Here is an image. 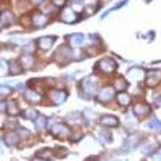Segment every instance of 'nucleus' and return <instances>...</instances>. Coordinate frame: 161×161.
I'll return each mask as SVG.
<instances>
[{
	"instance_id": "obj_13",
	"label": "nucleus",
	"mask_w": 161,
	"mask_h": 161,
	"mask_svg": "<svg viewBox=\"0 0 161 161\" xmlns=\"http://www.w3.org/2000/svg\"><path fill=\"white\" fill-rule=\"evenodd\" d=\"M68 40L71 42V45H74V47H80V45H84L86 37H84L82 34H73V36L68 37Z\"/></svg>"
},
{
	"instance_id": "obj_9",
	"label": "nucleus",
	"mask_w": 161,
	"mask_h": 161,
	"mask_svg": "<svg viewBox=\"0 0 161 161\" xmlns=\"http://www.w3.org/2000/svg\"><path fill=\"white\" fill-rule=\"evenodd\" d=\"M77 18H76V11L73 8H64L61 11V21L64 23H74Z\"/></svg>"
},
{
	"instance_id": "obj_32",
	"label": "nucleus",
	"mask_w": 161,
	"mask_h": 161,
	"mask_svg": "<svg viewBox=\"0 0 161 161\" xmlns=\"http://www.w3.org/2000/svg\"><path fill=\"white\" fill-rule=\"evenodd\" d=\"M84 116H86V118H92V119H97V114L93 113V111H86Z\"/></svg>"
},
{
	"instance_id": "obj_21",
	"label": "nucleus",
	"mask_w": 161,
	"mask_h": 161,
	"mask_svg": "<svg viewBox=\"0 0 161 161\" xmlns=\"http://www.w3.org/2000/svg\"><path fill=\"white\" fill-rule=\"evenodd\" d=\"M116 90H119V92H124L126 90V87H127V82H126V80L124 79H116V82H114V86H113Z\"/></svg>"
},
{
	"instance_id": "obj_24",
	"label": "nucleus",
	"mask_w": 161,
	"mask_h": 161,
	"mask_svg": "<svg viewBox=\"0 0 161 161\" xmlns=\"http://www.w3.org/2000/svg\"><path fill=\"white\" fill-rule=\"evenodd\" d=\"M34 123H36V127H37V129H44V127H45V123H47V119H45L44 116H37V118L34 119Z\"/></svg>"
},
{
	"instance_id": "obj_8",
	"label": "nucleus",
	"mask_w": 161,
	"mask_h": 161,
	"mask_svg": "<svg viewBox=\"0 0 161 161\" xmlns=\"http://www.w3.org/2000/svg\"><path fill=\"white\" fill-rule=\"evenodd\" d=\"M66 92L64 90H53V92H50V98H52V102L53 103H57V105H61L64 100H66Z\"/></svg>"
},
{
	"instance_id": "obj_31",
	"label": "nucleus",
	"mask_w": 161,
	"mask_h": 161,
	"mask_svg": "<svg viewBox=\"0 0 161 161\" xmlns=\"http://www.w3.org/2000/svg\"><path fill=\"white\" fill-rule=\"evenodd\" d=\"M0 93H2V97H7L8 93H10V89H8L7 86H3V87H2V90H0Z\"/></svg>"
},
{
	"instance_id": "obj_22",
	"label": "nucleus",
	"mask_w": 161,
	"mask_h": 161,
	"mask_svg": "<svg viewBox=\"0 0 161 161\" xmlns=\"http://www.w3.org/2000/svg\"><path fill=\"white\" fill-rule=\"evenodd\" d=\"M137 142H139V137H137V136H130V137L126 140V143H124V148H127V150H129V148H134V145H136Z\"/></svg>"
},
{
	"instance_id": "obj_23",
	"label": "nucleus",
	"mask_w": 161,
	"mask_h": 161,
	"mask_svg": "<svg viewBox=\"0 0 161 161\" xmlns=\"http://www.w3.org/2000/svg\"><path fill=\"white\" fill-rule=\"evenodd\" d=\"M148 126H150L153 130H156V132H161V124H159V121H158L155 116H152V118H150V123H148Z\"/></svg>"
},
{
	"instance_id": "obj_1",
	"label": "nucleus",
	"mask_w": 161,
	"mask_h": 161,
	"mask_svg": "<svg viewBox=\"0 0 161 161\" xmlns=\"http://www.w3.org/2000/svg\"><path fill=\"white\" fill-rule=\"evenodd\" d=\"M97 68L103 73H113V71H116L118 64H116V61H113V58H102L97 63Z\"/></svg>"
},
{
	"instance_id": "obj_6",
	"label": "nucleus",
	"mask_w": 161,
	"mask_h": 161,
	"mask_svg": "<svg viewBox=\"0 0 161 161\" xmlns=\"http://www.w3.org/2000/svg\"><path fill=\"white\" fill-rule=\"evenodd\" d=\"M31 19H32V26H36V28H44V26L48 24V18L44 13H34Z\"/></svg>"
},
{
	"instance_id": "obj_28",
	"label": "nucleus",
	"mask_w": 161,
	"mask_h": 161,
	"mask_svg": "<svg viewBox=\"0 0 161 161\" xmlns=\"http://www.w3.org/2000/svg\"><path fill=\"white\" fill-rule=\"evenodd\" d=\"M52 3L55 5V7H63L66 3V0H52Z\"/></svg>"
},
{
	"instance_id": "obj_38",
	"label": "nucleus",
	"mask_w": 161,
	"mask_h": 161,
	"mask_svg": "<svg viewBox=\"0 0 161 161\" xmlns=\"http://www.w3.org/2000/svg\"><path fill=\"white\" fill-rule=\"evenodd\" d=\"M89 161H97V158H95V156H92V158H90Z\"/></svg>"
},
{
	"instance_id": "obj_14",
	"label": "nucleus",
	"mask_w": 161,
	"mask_h": 161,
	"mask_svg": "<svg viewBox=\"0 0 161 161\" xmlns=\"http://www.w3.org/2000/svg\"><path fill=\"white\" fill-rule=\"evenodd\" d=\"M11 23H13L11 11H3L2 16H0V26H2V28H7V26H10Z\"/></svg>"
},
{
	"instance_id": "obj_11",
	"label": "nucleus",
	"mask_w": 161,
	"mask_h": 161,
	"mask_svg": "<svg viewBox=\"0 0 161 161\" xmlns=\"http://www.w3.org/2000/svg\"><path fill=\"white\" fill-rule=\"evenodd\" d=\"M100 124L105 127H116V126H119V121L114 116H103L100 119Z\"/></svg>"
},
{
	"instance_id": "obj_36",
	"label": "nucleus",
	"mask_w": 161,
	"mask_h": 161,
	"mask_svg": "<svg viewBox=\"0 0 161 161\" xmlns=\"http://www.w3.org/2000/svg\"><path fill=\"white\" fill-rule=\"evenodd\" d=\"M45 2V0H31V3H34V5H42Z\"/></svg>"
},
{
	"instance_id": "obj_37",
	"label": "nucleus",
	"mask_w": 161,
	"mask_h": 161,
	"mask_svg": "<svg viewBox=\"0 0 161 161\" xmlns=\"http://www.w3.org/2000/svg\"><path fill=\"white\" fill-rule=\"evenodd\" d=\"M155 158H156V159H159V161H161V148H159V152H158V153H156V155H155Z\"/></svg>"
},
{
	"instance_id": "obj_2",
	"label": "nucleus",
	"mask_w": 161,
	"mask_h": 161,
	"mask_svg": "<svg viewBox=\"0 0 161 161\" xmlns=\"http://www.w3.org/2000/svg\"><path fill=\"white\" fill-rule=\"evenodd\" d=\"M69 58H73V52H69V48L66 47V45H63L61 48H58L57 53H55V60L58 63H61V64H64Z\"/></svg>"
},
{
	"instance_id": "obj_18",
	"label": "nucleus",
	"mask_w": 161,
	"mask_h": 161,
	"mask_svg": "<svg viewBox=\"0 0 161 161\" xmlns=\"http://www.w3.org/2000/svg\"><path fill=\"white\" fill-rule=\"evenodd\" d=\"M24 97H26V100H29L31 103L40 102V93H37V92H34V90H28V92L24 93Z\"/></svg>"
},
{
	"instance_id": "obj_30",
	"label": "nucleus",
	"mask_w": 161,
	"mask_h": 161,
	"mask_svg": "<svg viewBox=\"0 0 161 161\" xmlns=\"http://www.w3.org/2000/svg\"><path fill=\"white\" fill-rule=\"evenodd\" d=\"M21 24H24V26H28V28H29V26L32 24V19H29V18H23V19H21Z\"/></svg>"
},
{
	"instance_id": "obj_26",
	"label": "nucleus",
	"mask_w": 161,
	"mask_h": 161,
	"mask_svg": "<svg viewBox=\"0 0 161 161\" xmlns=\"http://www.w3.org/2000/svg\"><path fill=\"white\" fill-rule=\"evenodd\" d=\"M8 113L10 114H19V108H16V103H13V102H10L8 103Z\"/></svg>"
},
{
	"instance_id": "obj_34",
	"label": "nucleus",
	"mask_w": 161,
	"mask_h": 161,
	"mask_svg": "<svg viewBox=\"0 0 161 161\" xmlns=\"http://www.w3.org/2000/svg\"><path fill=\"white\" fill-rule=\"evenodd\" d=\"M7 71H8V64H7V61L3 60V61H2V74H7Z\"/></svg>"
},
{
	"instance_id": "obj_15",
	"label": "nucleus",
	"mask_w": 161,
	"mask_h": 161,
	"mask_svg": "<svg viewBox=\"0 0 161 161\" xmlns=\"http://www.w3.org/2000/svg\"><path fill=\"white\" fill-rule=\"evenodd\" d=\"M19 63H21L23 68H32L34 63H36V60H34V57H32V55H21Z\"/></svg>"
},
{
	"instance_id": "obj_27",
	"label": "nucleus",
	"mask_w": 161,
	"mask_h": 161,
	"mask_svg": "<svg viewBox=\"0 0 161 161\" xmlns=\"http://www.w3.org/2000/svg\"><path fill=\"white\" fill-rule=\"evenodd\" d=\"M24 116L28 118V119H36V118H37V111H36L34 108H29V110L24 111Z\"/></svg>"
},
{
	"instance_id": "obj_29",
	"label": "nucleus",
	"mask_w": 161,
	"mask_h": 161,
	"mask_svg": "<svg viewBox=\"0 0 161 161\" xmlns=\"http://www.w3.org/2000/svg\"><path fill=\"white\" fill-rule=\"evenodd\" d=\"M100 139H102V142H105V143H108V142L111 140V137L106 136V134H100Z\"/></svg>"
},
{
	"instance_id": "obj_7",
	"label": "nucleus",
	"mask_w": 161,
	"mask_h": 161,
	"mask_svg": "<svg viewBox=\"0 0 161 161\" xmlns=\"http://www.w3.org/2000/svg\"><path fill=\"white\" fill-rule=\"evenodd\" d=\"M52 134L55 137H61L63 139V137H66L69 134V127L66 126V124H55V126L52 127Z\"/></svg>"
},
{
	"instance_id": "obj_16",
	"label": "nucleus",
	"mask_w": 161,
	"mask_h": 161,
	"mask_svg": "<svg viewBox=\"0 0 161 161\" xmlns=\"http://www.w3.org/2000/svg\"><path fill=\"white\" fill-rule=\"evenodd\" d=\"M143 76H145V73H143L142 69H137V68H132V69L127 73V77H129L130 80H132L134 77H136V80H142Z\"/></svg>"
},
{
	"instance_id": "obj_20",
	"label": "nucleus",
	"mask_w": 161,
	"mask_h": 161,
	"mask_svg": "<svg viewBox=\"0 0 161 161\" xmlns=\"http://www.w3.org/2000/svg\"><path fill=\"white\" fill-rule=\"evenodd\" d=\"M18 140H19V137L16 136L15 132H8L7 136H5V142H7L8 145H16Z\"/></svg>"
},
{
	"instance_id": "obj_17",
	"label": "nucleus",
	"mask_w": 161,
	"mask_h": 161,
	"mask_svg": "<svg viewBox=\"0 0 161 161\" xmlns=\"http://www.w3.org/2000/svg\"><path fill=\"white\" fill-rule=\"evenodd\" d=\"M21 73H23L21 63H18V61H10V74L16 76V74H21Z\"/></svg>"
},
{
	"instance_id": "obj_5",
	"label": "nucleus",
	"mask_w": 161,
	"mask_h": 161,
	"mask_svg": "<svg viewBox=\"0 0 161 161\" xmlns=\"http://www.w3.org/2000/svg\"><path fill=\"white\" fill-rule=\"evenodd\" d=\"M159 80H161V71L153 69V71H148V73H147V86L155 87V86L159 82Z\"/></svg>"
},
{
	"instance_id": "obj_3",
	"label": "nucleus",
	"mask_w": 161,
	"mask_h": 161,
	"mask_svg": "<svg viewBox=\"0 0 161 161\" xmlns=\"http://www.w3.org/2000/svg\"><path fill=\"white\" fill-rule=\"evenodd\" d=\"M114 92H116V89L114 87H103L102 90H100V93H98V102H102V103H106V102H110L113 97H114Z\"/></svg>"
},
{
	"instance_id": "obj_12",
	"label": "nucleus",
	"mask_w": 161,
	"mask_h": 161,
	"mask_svg": "<svg viewBox=\"0 0 161 161\" xmlns=\"http://www.w3.org/2000/svg\"><path fill=\"white\" fill-rule=\"evenodd\" d=\"M53 37H40L39 40H37V47L40 48V50H48L52 45H53Z\"/></svg>"
},
{
	"instance_id": "obj_33",
	"label": "nucleus",
	"mask_w": 161,
	"mask_h": 161,
	"mask_svg": "<svg viewBox=\"0 0 161 161\" xmlns=\"http://www.w3.org/2000/svg\"><path fill=\"white\" fill-rule=\"evenodd\" d=\"M77 118H79V113H71V114H68V119H69V121H77Z\"/></svg>"
},
{
	"instance_id": "obj_35",
	"label": "nucleus",
	"mask_w": 161,
	"mask_h": 161,
	"mask_svg": "<svg viewBox=\"0 0 161 161\" xmlns=\"http://www.w3.org/2000/svg\"><path fill=\"white\" fill-rule=\"evenodd\" d=\"M32 48H34V44L31 42V44H28V45H24V48H23V50H24V52H31Z\"/></svg>"
},
{
	"instance_id": "obj_4",
	"label": "nucleus",
	"mask_w": 161,
	"mask_h": 161,
	"mask_svg": "<svg viewBox=\"0 0 161 161\" xmlns=\"http://www.w3.org/2000/svg\"><path fill=\"white\" fill-rule=\"evenodd\" d=\"M95 86H97V77L95 76H89L82 80V89L89 93V95H92V93L95 92Z\"/></svg>"
},
{
	"instance_id": "obj_25",
	"label": "nucleus",
	"mask_w": 161,
	"mask_h": 161,
	"mask_svg": "<svg viewBox=\"0 0 161 161\" xmlns=\"http://www.w3.org/2000/svg\"><path fill=\"white\" fill-rule=\"evenodd\" d=\"M36 156H37V158H40V159H48V156H50V150H48V148L39 150V152L36 153Z\"/></svg>"
},
{
	"instance_id": "obj_19",
	"label": "nucleus",
	"mask_w": 161,
	"mask_h": 161,
	"mask_svg": "<svg viewBox=\"0 0 161 161\" xmlns=\"http://www.w3.org/2000/svg\"><path fill=\"white\" fill-rule=\"evenodd\" d=\"M118 103L121 105V106H127L129 103H130V97L127 95L126 92H121V93H118Z\"/></svg>"
},
{
	"instance_id": "obj_10",
	"label": "nucleus",
	"mask_w": 161,
	"mask_h": 161,
	"mask_svg": "<svg viewBox=\"0 0 161 161\" xmlns=\"http://www.w3.org/2000/svg\"><path fill=\"white\" fill-rule=\"evenodd\" d=\"M134 113H136V116H139V118H143L147 114H150V106L145 105V103H137L136 106H134Z\"/></svg>"
}]
</instances>
